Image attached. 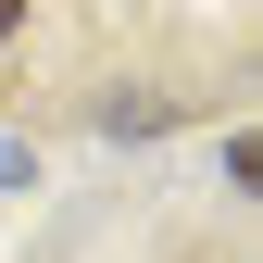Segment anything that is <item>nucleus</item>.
<instances>
[{
  "label": "nucleus",
  "mask_w": 263,
  "mask_h": 263,
  "mask_svg": "<svg viewBox=\"0 0 263 263\" xmlns=\"http://www.w3.org/2000/svg\"><path fill=\"white\" fill-rule=\"evenodd\" d=\"M13 25H25V0H0V38H13Z\"/></svg>",
  "instance_id": "1"
}]
</instances>
